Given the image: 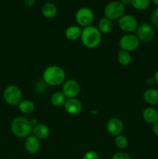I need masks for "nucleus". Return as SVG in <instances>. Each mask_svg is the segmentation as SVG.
Wrapping results in <instances>:
<instances>
[{
  "label": "nucleus",
  "mask_w": 158,
  "mask_h": 159,
  "mask_svg": "<svg viewBox=\"0 0 158 159\" xmlns=\"http://www.w3.org/2000/svg\"><path fill=\"white\" fill-rule=\"evenodd\" d=\"M23 2H24V4L29 8L33 7L36 3V0H23Z\"/></svg>",
  "instance_id": "obj_28"
},
{
  "label": "nucleus",
  "mask_w": 158,
  "mask_h": 159,
  "mask_svg": "<svg viewBox=\"0 0 158 159\" xmlns=\"http://www.w3.org/2000/svg\"><path fill=\"white\" fill-rule=\"evenodd\" d=\"M139 43H140V42H139L137 37L132 34H126L123 35L119 39V42L121 50L128 51L129 53L136 51L139 48Z\"/></svg>",
  "instance_id": "obj_8"
},
{
  "label": "nucleus",
  "mask_w": 158,
  "mask_h": 159,
  "mask_svg": "<svg viewBox=\"0 0 158 159\" xmlns=\"http://www.w3.org/2000/svg\"><path fill=\"white\" fill-rule=\"evenodd\" d=\"M143 99L151 106L158 104V89L154 88L147 89L143 93Z\"/></svg>",
  "instance_id": "obj_16"
},
{
  "label": "nucleus",
  "mask_w": 158,
  "mask_h": 159,
  "mask_svg": "<svg viewBox=\"0 0 158 159\" xmlns=\"http://www.w3.org/2000/svg\"><path fill=\"white\" fill-rule=\"evenodd\" d=\"M124 12H125V6L119 1L110 2L105 6L104 9L105 17L109 19L112 21L119 20L124 15Z\"/></svg>",
  "instance_id": "obj_5"
},
{
  "label": "nucleus",
  "mask_w": 158,
  "mask_h": 159,
  "mask_svg": "<svg viewBox=\"0 0 158 159\" xmlns=\"http://www.w3.org/2000/svg\"><path fill=\"white\" fill-rule=\"evenodd\" d=\"M81 91L80 84L75 79H68L63 83L62 93L64 94L67 99L76 98Z\"/></svg>",
  "instance_id": "obj_10"
},
{
  "label": "nucleus",
  "mask_w": 158,
  "mask_h": 159,
  "mask_svg": "<svg viewBox=\"0 0 158 159\" xmlns=\"http://www.w3.org/2000/svg\"><path fill=\"white\" fill-rule=\"evenodd\" d=\"M150 0H131V5L138 10H145L150 6Z\"/></svg>",
  "instance_id": "obj_24"
},
{
  "label": "nucleus",
  "mask_w": 158,
  "mask_h": 159,
  "mask_svg": "<svg viewBox=\"0 0 158 159\" xmlns=\"http://www.w3.org/2000/svg\"><path fill=\"white\" fill-rule=\"evenodd\" d=\"M65 111L71 115H77L81 112L82 103L77 98L67 99L64 105Z\"/></svg>",
  "instance_id": "obj_12"
},
{
  "label": "nucleus",
  "mask_w": 158,
  "mask_h": 159,
  "mask_svg": "<svg viewBox=\"0 0 158 159\" xmlns=\"http://www.w3.org/2000/svg\"><path fill=\"white\" fill-rule=\"evenodd\" d=\"M118 25L119 28L127 34H131L136 30L138 27V21L136 17L132 15H123L119 19Z\"/></svg>",
  "instance_id": "obj_9"
},
{
  "label": "nucleus",
  "mask_w": 158,
  "mask_h": 159,
  "mask_svg": "<svg viewBox=\"0 0 158 159\" xmlns=\"http://www.w3.org/2000/svg\"><path fill=\"white\" fill-rule=\"evenodd\" d=\"M117 60L119 63L122 66H128L132 62V56L128 51L120 50L118 52Z\"/></svg>",
  "instance_id": "obj_22"
},
{
  "label": "nucleus",
  "mask_w": 158,
  "mask_h": 159,
  "mask_svg": "<svg viewBox=\"0 0 158 159\" xmlns=\"http://www.w3.org/2000/svg\"><path fill=\"white\" fill-rule=\"evenodd\" d=\"M29 121H30V124H31V125L33 126V127L34 126L37 125V124H39L38 120H37L36 119V118H32V119L29 120Z\"/></svg>",
  "instance_id": "obj_30"
},
{
  "label": "nucleus",
  "mask_w": 158,
  "mask_h": 159,
  "mask_svg": "<svg viewBox=\"0 0 158 159\" xmlns=\"http://www.w3.org/2000/svg\"><path fill=\"white\" fill-rule=\"evenodd\" d=\"M18 108L23 114H30L35 110V105L33 102L29 99H23L19 103Z\"/></svg>",
  "instance_id": "obj_20"
},
{
  "label": "nucleus",
  "mask_w": 158,
  "mask_h": 159,
  "mask_svg": "<svg viewBox=\"0 0 158 159\" xmlns=\"http://www.w3.org/2000/svg\"><path fill=\"white\" fill-rule=\"evenodd\" d=\"M24 147L26 152L30 154H36L40 150L41 143L40 140L33 135H29L26 138L24 142Z\"/></svg>",
  "instance_id": "obj_13"
},
{
  "label": "nucleus",
  "mask_w": 158,
  "mask_h": 159,
  "mask_svg": "<svg viewBox=\"0 0 158 159\" xmlns=\"http://www.w3.org/2000/svg\"><path fill=\"white\" fill-rule=\"evenodd\" d=\"M42 15L46 19L54 18L57 13V8L55 4L52 2H46L42 6L41 9Z\"/></svg>",
  "instance_id": "obj_18"
},
{
  "label": "nucleus",
  "mask_w": 158,
  "mask_h": 159,
  "mask_svg": "<svg viewBox=\"0 0 158 159\" xmlns=\"http://www.w3.org/2000/svg\"><path fill=\"white\" fill-rule=\"evenodd\" d=\"M66 74L61 67L57 65H50L45 68L43 73V80L45 83L50 86H57L65 82Z\"/></svg>",
  "instance_id": "obj_1"
},
{
  "label": "nucleus",
  "mask_w": 158,
  "mask_h": 159,
  "mask_svg": "<svg viewBox=\"0 0 158 159\" xmlns=\"http://www.w3.org/2000/svg\"><path fill=\"white\" fill-rule=\"evenodd\" d=\"M152 1H153V2L158 7V0H152Z\"/></svg>",
  "instance_id": "obj_34"
},
{
  "label": "nucleus",
  "mask_w": 158,
  "mask_h": 159,
  "mask_svg": "<svg viewBox=\"0 0 158 159\" xmlns=\"http://www.w3.org/2000/svg\"><path fill=\"white\" fill-rule=\"evenodd\" d=\"M150 21L153 26L158 28V7L152 12L150 15Z\"/></svg>",
  "instance_id": "obj_25"
},
{
  "label": "nucleus",
  "mask_w": 158,
  "mask_h": 159,
  "mask_svg": "<svg viewBox=\"0 0 158 159\" xmlns=\"http://www.w3.org/2000/svg\"><path fill=\"white\" fill-rule=\"evenodd\" d=\"M82 159H99V156L97 152L94 151H88L84 155Z\"/></svg>",
  "instance_id": "obj_26"
},
{
  "label": "nucleus",
  "mask_w": 158,
  "mask_h": 159,
  "mask_svg": "<svg viewBox=\"0 0 158 159\" xmlns=\"http://www.w3.org/2000/svg\"><path fill=\"white\" fill-rule=\"evenodd\" d=\"M66 100V96L62 92H56L54 94H52L50 97L51 104L55 107H64Z\"/></svg>",
  "instance_id": "obj_21"
},
{
  "label": "nucleus",
  "mask_w": 158,
  "mask_h": 159,
  "mask_svg": "<svg viewBox=\"0 0 158 159\" xmlns=\"http://www.w3.org/2000/svg\"><path fill=\"white\" fill-rule=\"evenodd\" d=\"M11 130L19 138H26L33 131V126L29 119L24 116H16L11 123Z\"/></svg>",
  "instance_id": "obj_3"
},
{
  "label": "nucleus",
  "mask_w": 158,
  "mask_h": 159,
  "mask_svg": "<svg viewBox=\"0 0 158 159\" xmlns=\"http://www.w3.org/2000/svg\"><path fill=\"white\" fill-rule=\"evenodd\" d=\"M152 130H153V133L156 136H158V121L156 122L155 124H153V127H152Z\"/></svg>",
  "instance_id": "obj_29"
},
{
  "label": "nucleus",
  "mask_w": 158,
  "mask_h": 159,
  "mask_svg": "<svg viewBox=\"0 0 158 159\" xmlns=\"http://www.w3.org/2000/svg\"><path fill=\"white\" fill-rule=\"evenodd\" d=\"M94 12L88 7H81L76 12L75 21L77 26L82 27L91 26L94 21Z\"/></svg>",
  "instance_id": "obj_6"
},
{
  "label": "nucleus",
  "mask_w": 158,
  "mask_h": 159,
  "mask_svg": "<svg viewBox=\"0 0 158 159\" xmlns=\"http://www.w3.org/2000/svg\"><path fill=\"white\" fill-rule=\"evenodd\" d=\"M119 2H120L122 5H124V6L131 4V0H119Z\"/></svg>",
  "instance_id": "obj_32"
},
{
  "label": "nucleus",
  "mask_w": 158,
  "mask_h": 159,
  "mask_svg": "<svg viewBox=\"0 0 158 159\" xmlns=\"http://www.w3.org/2000/svg\"><path fill=\"white\" fill-rule=\"evenodd\" d=\"M3 99L8 105L12 107L18 106L23 100L21 89L15 85H8L3 92Z\"/></svg>",
  "instance_id": "obj_4"
},
{
  "label": "nucleus",
  "mask_w": 158,
  "mask_h": 159,
  "mask_svg": "<svg viewBox=\"0 0 158 159\" xmlns=\"http://www.w3.org/2000/svg\"><path fill=\"white\" fill-rule=\"evenodd\" d=\"M154 80H155V82H156V83H157L158 84V70L157 71H156V72H155V74H154Z\"/></svg>",
  "instance_id": "obj_33"
},
{
  "label": "nucleus",
  "mask_w": 158,
  "mask_h": 159,
  "mask_svg": "<svg viewBox=\"0 0 158 159\" xmlns=\"http://www.w3.org/2000/svg\"><path fill=\"white\" fill-rule=\"evenodd\" d=\"M129 144V141L128 138L123 135L122 134L118 135L115 138V145L116 146V148H118L120 150H124L127 148Z\"/></svg>",
  "instance_id": "obj_23"
},
{
  "label": "nucleus",
  "mask_w": 158,
  "mask_h": 159,
  "mask_svg": "<svg viewBox=\"0 0 158 159\" xmlns=\"http://www.w3.org/2000/svg\"><path fill=\"white\" fill-rule=\"evenodd\" d=\"M143 118L147 124H153L158 121V110L154 107H147L143 111Z\"/></svg>",
  "instance_id": "obj_15"
},
{
  "label": "nucleus",
  "mask_w": 158,
  "mask_h": 159,
  "mask_svg": "<svg viewBox=\"0 0 158 159\" xmlns=\"http://www.w3.org/2000/svg\"><path fill=\"white\" fill-rule=\"evenodd\" d=\"M82 29L77 25H72L68 26L65 30V37L68 40L74 41L81 37Z\"/></svg>",
  "instance_id": "obj_17"
},
{
  "label": "nucleus",
  "mask_w": 158,
  "mask_h": 159,
  "mask_svg": "<svg viewBox=\"0 0 158 159\" xmlns=\"http://www.w3.org/2000/svg\"><path fill=\"white\" fill-rule=\"evenodd\" d=\"M80 38L84 46L89 49H93L100 44L102 41V33L96 26H87L82 29Z\"/></svg>",
  "instance_id": "obj_2"
},
{
  "label": "nucleus",
  "mask_w": 158,
  "mask_h": 159,
  "mask_svg": "<svg viewBox=\"0 0 158 159\" xmlns=\"http://www.w3.org/2000/svg\"><path fill=\"white\" fill-rule=\"evenodd\" d=\"M98 29L102 34H108L112 32L113 29V23L112 20L106 17H102L99 20L98 24Z\"/></svg>",
  "instance_id": "obj_19"
},
{
  "label": "nucleus",
  "mask_w": 158,
  "mask_h": 159,
  "mask_svg": "<svg viewBox=\"0 0 158 159\" xmlns=\"http://www.w3.org/2000/svg\"><path fill=\"white\" fill-rule=\"evenodd\" d=\"M136 37L139 42L148 43L153 40L155 37V31L153 27L148 23H142L139 25L136 29Z\"/></svg>",
  "instance_id": "obj_7"
},
{
  "label": "nucleus",
  "mask_w": 158,
  "mask_h": 159,
  "mask_svg": "<svg viewBox=\"0 0 158 159\" xmlns=\"http://www.w3.org/2000/svg\"><path fill=\"white\" fill-rule=\"evenodd\" d=\"M33 135L39 140H44L49 137L50 128L47 125L44 124H37L33 127Z\"/></svg>",
  "instance_id": "obj_14"
},
{
  "label": "nucleus",
  "mask_w": 158,
  "mask_h": 159,
  "mask_svg": "<svg viewBox=\"0 0 158 159\" xmlns=\"http://www.w3.org/2000/svg\"><path fill=\"white\" fill-rule=\"evenodd\" d=\"M147 84H149V85H153V83H155L154 78H153V77H152V78H149V79H147Z\"/></svg>",
  "instance_id": "obj_31"
},
{
  "label": "nucleus",
  "mask_w": 158,
  "mask_h": 159,
  "mask_svg": "<svg viewBox=\"0 0 158 159\" xmlns=\"http://www.w3.org/2000/svg\"><path fill=\"white\" fill-rule=\"evenodd\" d=\"M71 1H76V0H71Z\"/></svg>",
  "instance_id": "obj_35"
},
{
  "label": "nucleus",
  "mask_w": 158,
  "mask_h": 159,
  "mask_svg": "<svg viewBox=\"0 0 158 159\" xmlns=\"http://www.w3.org/2000/svg\"><path fill=\"white\" fill-rule=\"evenodd\" d=\"M106 129L108 134L112 136H118L122 134L124 130V124L119 117H112L108 120Z\"/></svg>",
  "instance_id": "obj_11"
},
{
  "label": "nucleus",
  "mask_w": 158,
  "mask_h": 159,
  "mask_svg": "<svg viewBox=\"0 0 158 159\" xmlns=\"http://www.w3.org/2000/svg\"><path fill=\"white\" fill-rule=\"evenodd\" d=\"M112 159H131L129 155L123 152H117L112 156Z\"/></svg>",
  "instance_id": "obj_27"
}]
</instances>
